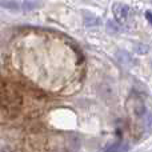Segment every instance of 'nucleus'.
<instances>
[{"mask_svg": "<svg viewBox=\"0 0 152 152\" xmlns=\"http://www.w3.org/2000/svg\"><path fill=\"white\" fill-rule=\"evenodd\" d=\"M112 12L115 15L116 20L119 21H126L129 16V12H131V8L128 5H124L121 3H115L112 5Z\"/></svg>", "mask_w": 152, "mask_h": 152, "instance_id": "f257e3e1", "label": "nucleus"}, {"mask_svg": "<svg viewBox=\"0 0 152 152\" xmlns=\"http://www.w3.org/2000/svg\"><path fill=\"white\" fill-rule=\"evenodd\" d=\"M127 150H128V145L121 142H118V143H115V144H111L108 148H105L104 152H124Z\"/></svg>", "mask_w": 152, "mask_h": 152, "instance_id": "f03ea898", "label": "nucleus"}, {"mask_svg": "<svg viewBox=\"0 0 152 152\" xmlns=\"http://www.w3.org/2000/svg\"><path fill=\"white\" fill-rule=\"evenodd\" d=\"M40 5H42V1H40V0H24L21 7H23V10H26V11H31V10L39 8Z\"/></svg>", "mask_w": 152, "mask_h": 152, "instance_id": "7ed1b4c3", "label": "nucleus"}, {"mask_svg": "<svg viewBox=\"0 0 152 152\" xmlns=\"http://www.w3.org/2000/svg\"><path fill=\"white\" fill-rule=\"evenodd\" d=\"M0 4H1V7L8 8V10H12V11L19 10V4L16 1H13V0H1Z\"/></svg>", "mask_w": 152, "mask_h": 152, "instance_id": "20e7f679", "label": "nucleus"}, {"mask_svg": "<svg viewBox=\"0 0 152 152\" xmlns=\"http://www.w3.org/2000/svg\"><path fill=\"white\" fill-rule=\"evenodd\" d=\"M144 127H145V131H152V112H150L144 119Z\"/></svg>", "mask_w": 152, "mask_h": 152, "instance_id": "39448f33", "label": "nucleus"}, {"mask_svg": "<svg viewBox=\"0 0 152 152\" xmlns=\"http://www.w3.org/2000/svg\"><path fill=\"white\" fill-rule=\"evenodd\" d=\"M145 18H147V20L152 24V13L151 12H145Z\"/></svg>", "mask_w": 152, "mask_h": 152, "instance_id": "423d86ee", "label": "nucleus"}]
</instances>
